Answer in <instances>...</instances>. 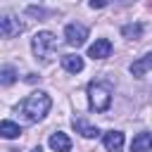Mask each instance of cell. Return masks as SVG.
I'll return each instance as SVG.
<instances>
[{"instance_id":"obj_10","label":"cell","mask_w":152,"mask_h":152,"mask_svg":"<svg viewBox=\"0 0 152 152\" xmlns=\"http://www.w3.org/2000/svg\"><path fill=\"white\" fill-rule=\"evenodd\" d=\"M48 145H50L55 152H69V150H71V140H69V135H66V133H62V131L52 133V135H50V140H48Z\"/></svg>"},{"instance_id":"obj_17","label":"cell","mask_w":152,"mask_h":152,"mask_svg":"<svg viewBox=\"0 0 152 152\" xmlns=\"http://www.w3.org/2000/svg\"><path fill=\"white\" fill-rule=\"evenodd\" d=\"M90 2V7L93 10H102V7H107L109 5V0H88Z\"/></svg>"},{"instance_id":"obj_15","label":"cell","mask_w":152,"mask_h":152,"mask_svg":"<svg viewBox=\"0 0 152 152\" xmlns=\"http://www.w3.org/2000/svg\"><path fill=\"white\" fill-rule=\"evenodd\" d=\"M14 81H17V69L10 66V64H5V66L0 69V83H2V86H12Z\"/></svg>"},{"instance_id":"obj_13","label":"cell","mask_w":152,"mask_h":152,"mask_svg":"<svg viewBox=\"0 0 152 152\" xmlns=\"http://www.w3.org/2000/svg\"><path fill=\"white\" fill-rule=\"evenodd\" d=\"M0 135L7 138V140H12V138H19L21 135V128H19V124H14L10 119H2L0 121Z\"/></svg>"},{"instance_id":"obj_7","label":"cell","mask_w":152,"mask_h":152,"mask_svg":"<svg viewBox=\"0 0 152 152\" xmlns=\"http://www.w3.org/2000/svg\"><path fill=\"white\" fill-rule=\"evenodd\" d=\"M150 69H152V52H145L142 57H138V59H135V62H131V66H128V71H131L135 78L145 76Z\"/></svg>"},{"instance_id":"obj_8","label":"cell","mask_w":152,"mask_h":152,"mask_svg":"<svg viewBox=\"0 0 152 152\" xmlns=\"http://www.w3.org/2000/svg\"><path fill=\"white\" fill-rule=\"evenodd\" d=\"M124 140H126V138H124L121 131H107L104 138H102L107 152H121V150H124Z\"/></svg>"},{"instance_id":"obj_16","label":"cell","mask_w":152,"mask_h":152,"mask_svg":"<svg viewBox=\"0 0 152 152\" xmlns=\"http://www.w3.org/2000/svg\"><path fill=\"white\" fill-rule=\"evenodd\" d=\"M26 12H28V14H33V17H48V14H50V12H48V10H43V7H28Z\"/></svg>"},{"instance_id":"obj_3","label":"cell","mask_w":152,"mask_h":152,"mask_svg":"<svg viewBox=\"0 0 152 152\" xmlns=\"http://www.w3.org/2000/svg\"><path fill=\"white\" fill-rule=\"evenodd\" d=\"M55 48H57V38H55V33H50V31H38V33L31 38V50H33L36 59H40V62H50Z\"/></svg>"},{"instance_id":"obj_6","label":"cell","mask_w":152,"mask_h":152,"mask_svg":"<svg viewBox=\"0 0 152 152\" xmlns=\"http://www.w3.org/2000/svg\"><path fill=\"white\" fill-rule=\"evenodd\" d=\"M109 55H112V43L107 38H97L88 48V57H93V59H107Z\"/></svg>"},{"instance_id":"obj_9","label":"cell","mask_w":152,"mask_h":152,"mask_svg":"<svg viewBox=\"0 0 152 152\" xmlns=\"http://www.w3.org/2000/svg\"><path fill=\"white\" fill-rule=\"evenodd\" d=\"M71 126H74V131H76L78 135H83V138H97V135H100V128H97V126H93V124H88L83 116L74 119V121H71Z\"/></svg>"},{"instance_id":"obj_14","label":"cell","mask_w":152,"mask_h":152,"mask_svg":"<svg viewBox=\"0 0 152 152\" xmlns=\"http://www.w3.org/2000/svg\"><path fill=\"white\" fill-rule=\"evenodd\" d=\"M121 36L131 38V40H138L142 36V24H126V26H121Z\"/></svg>"},{"instance_id":"obj_2","label":"cell","mask_w":152,"mask_h":152,"mask_svg":"<svg viewBox=\"0 0 152 152\" xmlns=\"http://www.w3.org/2000/svg\"><path fill=\"white\" fill-rule=\"evenodd\" d=\"M88 104L93 112H107L112 104V83L109 81H93L88 86Z\"/></svg>"},{"instance_id":"obj_12","label":"cell","mask_w":152,"mask_h":152,"mask_svg":"<svg viewBox=\"0 0 152 152\" xmlns=\"http://www.w3.org/2000/svg\"><path fill=\"white\" fill-rule=\"evenodd\" d=\"M62 66L69 74H78V71H83V57H78V55H64L62 57Z\"/></svg>"},{"instance_id":"obj_18","label":"cell","mask_w":152,"mask_h":152,"mask_svg":"<svg viewBox=\"0 0 152 152\" xmlns=\"http://www.w3.org/2000/svg\"><path fill=\"white\" fill-rule=\"evenodd\" d=\"M116 2H121V5H128V2H133V0H116Z\"/></svg>"},{"instance_id":"obj_5","label":"cell","mask_w":152,"mask_h":152,"mask_svg":"<svg viewBox=\"0 0 152 152\" xmlns=\"http://www.w3.org/2000/svg\"><path fill=\"white\" fill-rule=\"evenodd\" d=\"M64 38H66V43L71 45V48H81L83 43H86V38H88V28L83 26V24H66V28H64Z\"/></svg>"},{"instance_id":"obj_1","label":"cell","mask_w":152,"mask_h":152,"mask_svg":"<svg viewBox=\"0 0 152 152\" xmlns=\"http://www.w3.org/2000/svg\"><path fill=\"white\" fill-rule=\"evenodd\" d=\"M50 107H52L50 95H48V93H43V90H36V93H31V95L19 104V112L24 114V119H26V121L36 124V121H40V119L50 112Z\"/></svg>"},{"instance_id":"obj_4","label":"cell","mask_w":152,"mask_h":152,"mask_svg":"<svg viewBox=\"0 0 152 152\" xmlns=\"http://www.w3.org/2000/svg\"><path fill=\"white\" fill-rule=\"evenodd\" d=\"M21 31H24V24H21L12 12H5L2 19H0V33H2V38H14V36H19Z\"/></svg>"},{"instance_id":"obj_19","label":"cell","mask_w":152,"mask_h":152,"mask_svg":"<svg viewBox=\"0 0 152 152\" xmlns=\"http://www.w3.org/2000/svg\"><path fill=\"white\" fill-rule=\"evenodd\" d=\"M31 152H43V150H40V147H33V150H31Z\"/></svg>"},{"instance_id":"obj_11","label":"cell","mask_w":152,"mask_h":152,"mask_svg":"<svg viewBox=\"0 0 152 152\" xmlns=\"http://www.w3.org/2000/svg\"><path fill=\"white\" fill-rule=\"evenodd\" d=\"M152 150V133H138L131 142V152H150Z\"/></svg>"}]
</instances>
